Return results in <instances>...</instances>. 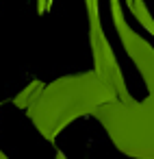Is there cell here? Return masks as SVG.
Returning a JSON list of instances; mask_svg holds the SVG:
<instances>
[{
  "mask_svg": "<svg viewBox=\"0 0 154 159\" xmlns=\"http://www.w3.org/2000/svg\"><path fill=\"white\" fill-rule=\"evenodd\" d=\"M111 16L119 39L143 74L148 96L143 100H109L93 111L117 150L132 159H154V48L124 20L119 0H111Z\"/></svg>",
  "mask_w": 154,
  "mask_h": 159,
  "instance_id": "6da1fadb",
  "label": "cell"
},
{
  "mask_svg": "<svg viewBox=\"0 0 154 159\" xmlns=\"http://www.w3.org/2000/svg\"><path fill=\"white\" fill-rule=\"evenodd\" d=\"M109 100H117V92L91 70L61 76L52 83L33 81L13 98V105L24 109L37 131L52 142L70 122L93 116V111Z\"/></svg>",
  "mask_w": 154,
  "mask_h": 159,
  "instance_id": "7a4b0ae2",
  "label": "cell"
},
{
  "mask_svg": "<svg viewBox=\"0 0 154 159\" xmlns=\"http://www.w3.org/2000/svg\"><path fill=\"white\" fill-rule=\"evenodd\" d=\"M126 5H128V9L132 11V16L141 22V26H143L148 33L154 35V18L150 16V11H148V7H145L143 0H126Z\"/></svg>",
  "mask_w": 154,
  "mask_h": 159,
  "instance_id": "3957f363",
  "label": "cell"
},
{
  "mask_svg": "<svg viewBox=\"0 0 154 159\" xmlns=\"http://www.w3.org/2000/svg\"><path fill=\"white\" fill-rule=\"evenodd\" d=\"M0 159H9V157H7V152H5L2 148H0ZM57 159H67V157H65L63 152H57Z\"/></svg>",
  "mask_w": 154,
  "mask_h": 159,
  "instance_id": "277c9868",
  "label": "cell"
}]
</instances>
